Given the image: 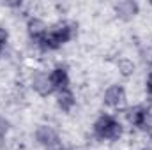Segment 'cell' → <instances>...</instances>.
Instances as JSON below:
<instances>
[{"label":"cell","instance_id":"6da1fadb","mask_svg":"<svg viewBox=\"0 0 152 150\" xmlns=\"http://www.w3.org/2000/svg\"><path fill=\"white\" fill-rule=\"evenodd\" d=\"M92 134L97 141H120L124 138V124L110 113H99L92 124Z\"/></svg>","mask_w":152,"mask_h":150},{"label":"cell","instance_id":"7a4b0ae2","mask_svg":"<svg viewBox=\"0 0 152 150\" xmlns=\"http://www.w3.org/2000/svg\"><path fill=\"white\" fill-rule=\"evenodd\" d=\"M34 140L36 145L44 150H57L58 147H62V140H60V133L57 131L55 125L44 122L39 124L34 131Z\"/></svg>","mask_w":152,"mask_h":150},{"label":"cell","instance_id":"3957f363","mask_svg":"<svg viewBox=\"0 0 152 150\" xmlns=\"http://www.w3.org/2000/svg\"><path fill=\"white\" fill-rule=\"evenodd\" d=\"M126 103H127V90L120 83H112L103 94V104L110 110L122 111L126 108Z\"/></svg>","mask_w":152,"mask_h":150},{"label":"cell","instance_id":"277c9868","mask_svg":"<svg viewBox=\"0 0 152 150\" xmlns=\"http://www.w3.org/2000/svg\"><path fill=\"white\" fill-rule=\"evenodd\" d=\"M28 85H30V88L37 94L39 97H42V99L50 97V95L55 92V88H53V85H51V79H50V73L44 71V69H36V71L30 74Z\"/></svg>","mask_w":152,"mask_h":150},{"label":"cell","instance_id":"5b68a950","mask_svg":"<svg viewBox=\"0 0 152 150\" xmlns=\"http://www.w3.org/2000/svg\"><path fill=\"white\" fill-rule=\"evenodd\" d=\"M48 28H50V25L46 23V20L42 16H27L25 32H27L32 44H39L44 39V36L48 34Z\"/></svg>","mask_w":152,"mask_h":150},{"label":"cell","instance_id":"8992f818","mask_svg":"<svg viewBox=\"0 0 152 150\" xmlns=\"http://www.w3.org/2000/svg\"><path fill=\"white\" fill-rule=\"evenodd\" d=\"M113 14L122 21H133L140 14V4L134 0H120L113 4Z\"/></svg>","mask_w":152,"mask_h":150},{"label":"cell","instance_id":"52a82bcc","mask_svg":"<svg viewBox=\"0 0 152 150\" xmlns=\"http://www.w3.org/2000/svg\"><path fill=\"white\" fill-rule=\"evenodd\" d=\"M76 94L73 92V88H62L55 92V104L58 108L60 113H71L76 108Z\"/></svg>","mask_w":152,"mask_h":150},{"label":"cell","instance_id":"ba28073f","mask_svg":"<svg viewBox=\"0 0 152 150\" xmlns=\"http://www.w3.org/2000/svg\"><path fill=\"white\" fill-rule=\"evenodd\" d=\"M50 79H51V85H53L55 92L57 90H62V88H69V85H71V74H69L67 66L57 64L55 67H51Z\"/></svg>","mask_w":152,"mask_h":150},{"label":"cell","instance_id":"9c48e42d","mask_svg":"<svg viewBox=\"0 0 152 150\" xmlns=\"http://www.w3.org/2000/svg\"><path fill=\"white\" fill-rule=\"evenodd\" d=\"M122 118L126 120V124L133 129H140L142 118H143V104H133V106H126L122 110Z\"/></svg>","mask_w":152,"mask_h":150},{"label":"cell","instance_id":"30bf717a","mask_svg":"<svg viewBox=\"0 0 152 150\" xmlns=\"http://www.w3.org/2000/svg\"><path fill=\"white\" fill-rule=\"evenodd\" d=\"M115 71L122 78H133L136 73V64L129 57H118L115 60Z\"/></svg>","mask_w":152,"mask_h":150},{"label":"cell","instance_id":"8fae6325","mask_svg":"<svg viewBox=\"0 0 152 150\" xmlns=\"http://www.w3.org/2000/svg\"><path fill=\"white\" fill-rule=\"evenodd\" d=\"M140 131L152 134V99L149 101V104L143 106V118L140 124Z\"/></svg>","mask_w":152,"mask_h":150},{"label":"cell","instance_id":"7c38bea8","mask_svg":"<svg viewBox=\"0 0 152 150\" xmlns=\"http://www.w3.org/2000/svg\"><path fill=\"white\" fill-rule=\"evenodd\" d=\"M9 39H11L9 30H7L4 25H0V57H2L4 51H5V48H7V44H9Z\"/></svg>","mask_w":152,"mask_h":150},{"label":"cell","instance_id":"4fadbf2b","mask_svg":"<svg viewBox=\"0 0 152 150\" xmlns=\"http://www.w3.org/2000/svg\"><path fill=\"white\" fill-rule=\"evenodd\" d=\"M9 131H11V122H9L5 117L0 115V134H2V136H7Z\"/></svg>","mask_w":152,"mask_h":150},{"label":"cell","instance_id":"5bb4252c","mask_svg":"<svg viewBox=\"0 0 152 150\" xmlns=\"http://www.w3.org/2000/svg\"><path fill=\"white\" fill-rule=\"evenodd\" d=\"M145 92L149 94V97L152 99V67L149 71V74H147V78H145Z\"/></svg>","mask_w":152,"mask_h":150},{"label":"cell","instance_id":"9a60e30c","mask_svg":"<svg viewBox=\"0 0 152 150\" xmlns=\"http://www.w3.org/2000/svg\"><path fill=\"white\" fill-rule=\"evenodd\" d=\"M4 147H5V136L0 134V150H4Z\"/></svg>","mask_w":152,"mask_h":150},{"label":"cell","instance_id":"2e32d148","mask_svg":"<svg viewBox=\"0 0 152 150\" xmlns=\"http://www.w3.org/2000/svg\"><path fill=\"white\" fill-rule=\"evenodd\" d=\"M57 150H76V149H73V147H58Z\"/></svg>","mask_w":152,"mask_h":150},{"label":"cell","instance_id":"e0dca14e","mask_svg":"<svg viewBox=\"0 0 152 150\" xmlns=\"http://www.w3.org/2000/svg\"><path fill=\"white\" fill-rule=\"evenodd\" d=\"M151 7H152V2H151Z\"/></svg>","mask_w":152,"mask_h":150}]
</instances>
